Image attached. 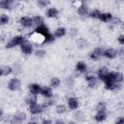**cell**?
Returning <instances> with one entry per match:
<instances>
[{
	"mask_svg": "<svg viewBox=\"0 0 124 124\" xmlns=\"http://www.w3.org/2000/svg\"><path fill=\"white\" fill-rule=\"evenodd\" d=\"M25 43V38L23 36H16L12 39V41L10 43L7 44V47H14L16 46H18V45H22Z\"/></svg>",
	"mask_w": 124,
	"mask_h": 124,
	"instance_id": "obj_1",
	"label": "cell"
},
{
	"mask_svg": "<svg viewBox=\"0 0 124 124\" xmlns=\"http://www.w3.org/2000/svg\"><path fill=\"white\" fill-rule=\"evenodd\" d=\"M8 87L10 90L12 91H16L20 88V81L17 79V78H12L10 81H9V84H8Z\"/></svg>",
	"mask_w": 124,
	"mask_h": 124,
	"instance_id": "obj_2",
	"label": "cell"
},
{
	"mask_svg": "<svg viewBox=\"0 0 124 124\" xmlns=\"http://www.w3.org/2000/svg\"><path fill=\"white\" fill-rule=\"evenodd\" d=\"M34 33L39 34V35L45 37V36H46V35L49 33V31H48V28H47L46 26H45L44 24H42V25H39V26L35 29V32H34Z\"/></svg>",
	"mask_w": 124,
	"mask_h": 124,
	"instance_id": "obj_3",
	"label": "cell"
},
{
	"mask_svg": "<svg viewBox=\"0 0 124 124\" xmlns=\"http://www.w3.org/2000/svg\"><path fill=\"white\" fill-rule=\"evenodd\" d=\"M103 55L106 56V57H108V58H109V59H113V58L116 57L117 52H116L113 48H108V49H106V50L103 52Z\"/></svg>",
	"mask_w": 124,
	"mask_h": 124,
	"instance_id": "obj_4",
	"label": "cell"
},
{
	"mask_svg": "<svg viewBox=\"0 0 124 124\" xmlns=\"http://www.w3.org/2000/svg\"><path fill=\"white\" fill-rule=\"evenodd\" d=\"M19 22H20V24H21L22 26H24V27H31L32 24H33V20H32L30 17H27V16L21 17L20 20H19Z\"/></svg>",
	"mask_w": 124,
	"mask_h": 124,
	"instance_id": "obj_5",
	"label": "cell"
},
{
	"mask_svg": "<svg viewBox=\"0 0 124 124\" xmlns=\"http://www.w3.org/2000/svg\"><path fill=\"white\" fill-rule=\"evenodd\" d=\"M29 110H30V112L33 113V114H38V113L42 112L43 108H42V106H40V105H38V104H35V105H31V106L29 107Z\"/></svg>",
	"mask_w": 124,
	"mask_h": 124,
	"instance_id": "obj_6",
	"label": "cell"
},
{
	"mask_svg": "<svg viewBox=\"0 0 124 124\" xmlns=\"http://www.w3.org/2000/svg\"><path fill=\"white\" fill-rule=\"evenodd\" d=\"M98 19H100V20H102L104 22H108V21H110L112 19V15L109 14V13H101V15H100Z\"/></svg>",
	"mask_w": 124,
	"mask_h": 124,
	"instance_id": "obj_7",
	"label": "cell"
},
{
	"mask_svg": "<svg viewBox=\"0 0 124 124\" xmlns=\"http://www.w3.org/2000/svg\"><path fill=\"white\" fill-rule=\"evenodd\" d=\"M32 46L30 45V44H28V43H24V44H22L21 45V51L23 52V53H25V54H30L31 52H32Z\"/></svg>",
	"mask_w": 124,
	"mask_h": 124,
	"instance_id": "obj_8",
	"label": "cell"
},
{
	"mask_svg": "<svg viewBox=\"0 0 124 124\" xmlns=\"http://www.w3.org/2000/svg\"><path fill=\"white\" fill-rule=\"evenodd\" d=\"M85 78H86V80L88 82V85L90 87H93V86H95L97 84V79L93 75H87Z\"/></svg>",
	"mask_w": 124,
	"mask_h": 124,
	"instance_id": "obj_9",
	"label": "cell"
},
{
	"mask_svg": "<svg viewBox=\"0 0 124 124\" xmlns=\"http://www.w3.org/2000/svg\"><path fill=\"white\" fill-rule=\"evenodd\" d=\"M68 105L71 109H76L78 107V101L76 98H70L68 100Z\"/></svg>",
	"mask_w": 124,
	"mask_h": 124,
	"instance_id": "obj_10",
	"label": "cell"
},
{
	"mask_svg": "<svg viewBox=\"0 0 124 124\" xmlns=\"http://www.w3.org/2000/svg\"><path fill=\"white\" fill-rule=\"evenodd\" d=\"M25 113L23 112H17L16 115H15V118H14V121H12V123H19L21 121H23L25 119Z\"/></svg>",
	"mask_w": 124,
	"mask_h": 124,
	"instance_id": "obj_11",
	"label": "cell"
},
{
	"mask_svg": "<svg viewBox=\"0 0 124 124\" xmlns=\"http://www.w3.org/2000/svg\"><path fill=\"white\" fill-rule=\"evenodd\" d=\"M41 89H42V88L40 87L39 84L33 83V84L30 85V91H31V93H32L33 95H37V94L41 93Z\"/></svg>",
	"mask_w": 124,
	"mask_h": 124,
	"instance_id": "obj_12",
	"label": "cell"
},
{
	"mask_svg": "<svg viewBox=\"0 0 124 124\" xmlns=\"http://www.w3.org/2000/svg\"><path fill=\"white\" fill-rule=\"evenodd\" d=\"M41 94L43 96L46 97V98H49V97L52 96V91H51V89L49 87H46H46H44V88L41 89Z\"/></svg>",
	"mask_w": 124,
	"mask_h": 124,
	"instance_id": "obj_13",
	"label": "cell"
},
{
	"mask_svg": "<svg viewBox=\"0 0 124 124\" xmlns=\"http://www.w3.org/2000/svg\"><path fill=\"white\" fill-rule=\"evenodd\" d=\"M107 118V114L105 111H98V113L95 115V120L98 122H102Z\"/></svg>",
	"mask_w": 124,
	"mask_h": 124,
	"instance_id": "obj_14",
	"label": "cell"
},
{
	"mask_svg": "<svg viewBox=\"0 0 124 124\" xmlns=\"http://www.w3.org/2000/svg\"><path fill=\"white\" fill-rule=\"evenodd\" d=\"M108 69H107L106 67L101 68V69L98 71V77H99V78H101L102 80H104V78H106V76L108 75Z\"/></svg>",
	"mask_w": 124,
	"mask_h": 124,
	"instance_id": "obj_15",
	"label": "cell"
},
{
	"mask_svg": "<svg viewBox=\"0 0 124 124\" xmlns=\"http://www.w3.org/2000/svg\"><path fill=\"white\" fill-rule=\"evenodd\" d=\"M12 69L8 66H1L0 67V74L1 76H8L9 74H11Z\"/></svg>",
	"mask_w": 124,
	"mask_h": 124,
	"instance_id": "obj_16",
	"label": "cell"
},
{
	"mask_svg": "<svg viewBox=\"0 0 124 124\" xmlns=\"http://www.w3.org/2000/svg\"><path fill=\"white\" fill-rule=\"evenodd\" d=\"M76 69H77L78 72L83 73V72L86 71V65H85L82 61H79V62H78V64H77V66H76Z\"/></svg>",
	"mask_w": 124,
	"mask_h": 124,
	"instance_id": "obj_17",
	"label": "cell"
},
{
	"mask_svg": "<svg viewBox=\"0 0 124 124\" xmlns=\"http://www.w3.org/2000/svg\"><path fill=\"white\" fill-rule=\"evenodd\" d=\"M57 15H58V11L55 8H50L46 12V16L48 17H55V16H57Z\"/></svg>",
	"mask_w": 124,
	"mask_h": 124,
	"instance_id": "obj_18",
	"label": "cell"
},
{
	"mask_svg": "<svg viewBox=\"0 0 124 124\" xmlns=\"http://www.w3.org/2000/svg\"><path fill=\"white\" fill-rule=\"evenodd\" d=\"M11 5H12V1H9V0H4L0 2V8L2 9H10Z\"/></svg>",
	"mask_w": 124,
	"mask_h": 124,
	"instance_id": "obj_19",
	"label": "cell"
},
{
	"mask_svg": "<svg viewBox=\"0 0 124 124\" xmlns=\"http://www.w3.org/2000/svg\"><path fill=\"white\" fill-rule=\"evenodd\" d=\"M65 33H66V29L63 28V27L57 28V29L55 30V32H54V34H55L56 37H62V36L65 35Z\"/></svg>",
	"mask_w": 124,
	"mask_h": 124,
	"instance_id": "obj_20",
	"label": "cell"
},
{
	"mask_svg": "<svg viewBox=\"0 0 124 124\" xmlns=\"http://www.w3.org/2000/svg\"><path fill=\"white\" fill-rule=\"evenodd\" d=\"M32 20H33V23L37 24L38 26H39V25H42V24H43V22H44V19H43V17H41V16H35V17H34Z\"/></svg>",
	"mask_w": 124,
	"mask_h": 124,
	"instance_id": "obj_21",
	"label": "cell"
},
{
	"mask_svg": "<svg viewBox=\"0 0 124 124\" xmlns=\"http://www.w3.org/2000/svg\"><path fill=\"white\" fill-rule=\"evenodd\" d=\"M78 14H79V15H81V16H83V15L87 14V8H86V6H84L83 4H81V5H80V7H78Z\"/></svg>",
	"mask_w": 124,
	"mask_h": 124,
	"instance_id": "obj_22",
	"label": "cell"
},
{
	"mask_svg": "<svg viewBox=\"0 0 124 124\" xmlns=\"http://www.w3.org/2000/svg\"><path fill=\"white\" fill-rule=\"evenodd\" d=\"M26 102L29 104V106L35 105V104H37V99H36L35 96H30V97H28V98L26 99Z\"/></svg>",
	"mask_w": 124,
	"mask_h": 124,
	"instance_id": "obj_23",
	"label": "cell"
},
{
	"mask_svg": "<svg viewBox=\"0 0 124 124\" xmlns=\"http://www.w3.org/2000/svg\"><path fill=\"white\" fill-rule=\"evenodd\" d=\"M56 111H57L59 114H62V113H64V112L66 111V107H65L64 105H58V106L56 107Z\"/></svg>",
	"mask_w": 124,
	"mask_h": 124,
	"instance_id": "obj_24",
	"label": "cell"
},
{
	"mask_svg": "<svg viewBox=\"0 0 124 124\" xmlns=\"http://www.w3.org/2000/svg\"><path fill=\"white\" fill-rule=\"evenodd\" d=\"M50 83H51V85H52L53 87H57V86L60 85V80H59V78H52L51 80H50Z\"/></svg>",
	"mask_w": 124,
	"mask_h": 124,
	"instance_id": "obj_25",
	"label": "cell"
},
{
	"mask_svg": "<svg viewBox=\"0 0 124 124\" xmlns=\"http://www.w3.org/2000/svg\"><path fill=\"white\" fill-rule=\"evenodd\" d=\"M8 21H9V17L7 15H2L0 16V24H2V25L6 24V23H8Z\"/></svg>",
	"mask_w": 124,
	"mask_h": 124,
	"instance_id": "obj_26",
	"label": "cell"
},
{
	"mask_svg": "<svg viewBox=\"0 0 124 124\" xmlns=\"http://www.w3.org/2000/svg\"><path fill=\"white\" fill-rule=\"evenodd\" d=\"M54 40V37L50 34V33H48L46 36H45L44 37V43H48V42H52Z\"/></svg>",
	"mask_w": 124,
	"mask_h": 124,
	"instance_id": "obj_27",
	"label": "cell"
},
{
	"mask_svg": "<svg viewBox=\"0 0 124 124\" xmlns=\"http://www.w3.org/2000/svg\"><path fill=\"white\" fill-rule=\"evenodd\" d=\"M100 15H101V12L98 11V10H94V11H92L90 13V16L91 17H94V18H99Z\"/></svg>",
	"mask_w": 124,
	"mask_h": 124,
	"instance_id": "obj_28",
	"label": "cell"
},
{
	"mask_svg": "<svg viewBox=\"0 0 124 124\" xmlns=\"http://www.w3.org/2000/svg\"><path fill=\"white\" fill-rule=\"evenodd\" d=\"M106 88L108 90H114L116 88V83H112V82H107L106 83Z\"/></svg>",
	"mask_w": 124,
	"mask_h": 124,
	"instance_id": "obj_29",
	"label": "cell"
},
{
	"mask_svg": "<svg viewBox=\"0 0 124 124\" xmlns=\"http://www.w3.org/2000/svg\"><path fill=\"white\" fill-rule=\"evenodd\" d=\"M105 108H106V106H105L104 103H100V104L97 106V109H98V111H104Z\"/></svg>",
	"mask_w": 124,
	"mask_h": 124,
	"instance_id": "obj_30",
	"label": "cell"
},
{
	"mask_svg": "<svg viewBox=\"0 0 124 124\" xmlns=\"http://www.w3.org/2000/svg\"><path fill=\"white\" fill-rule=\"evenodd\" d=\"M45 54H46V52L44 50H37L36 51V55L37 56H44Z\"/></svg>",
	"mask_w": 124,
	"mask_h": 124,
	"instance_id": "obj_31",
	"label": "cell"
},
{
	"mask_svg": "<svg viewBox=\"0 0 124 124\" xmlns=\"http://www.w3.org/2000/svg\"><path fill=\"white\" fill-rule=\"evenodd\" d=\"M118 42L121 44V45H124V36L123 35H120L118 37Z\"/></svg>",
	"mask_w": 124,
	"mask_h": 124,
	"instance_id": "obj_32",
	"label": "cell"
},
{
	"mask_svg": "<svg viewBox=\"0 0 124 124\" xmlns=\"http://www.w3.org/2000/svg\"><path fill=\"white\" fill-rule=\"evenodd\" d=\"M116 124H124V118L123 117H119L116 120Z\"/></svg>",
	"mask_w": 124,
	"mask_h": 124,
	"instance_id": "obj_33",
	"label": "cell"
},
{
	"mask_svg": "<svg viewBox=\"0 0 124 124\" xmlns=\"http://www.w3.org/2000/svg\"><path fill=\"white\" fill-rule=\"evenodd\" d=\"M38 3H39V5H41V6H46L49 2H48V1H39Z\"/></svg>",
	"mask_w": 124,
	"mask_h": 124,
	"instance_id": "obj_34",
	"label": "cell"
},
{
	"mask_svg": "<svg viewBox=\"0 0 124 124\" xmlns=\"http://www.w3.org/2000/svg\"><path fill=\"white\" fill-rule=\"evenodd\" d=\"M55 124H65V123H64L62 120H57V121L55 122Z\"/></svg>",
	"mask_w": 124,
	"mask_h": 124,
	"instance_id": "obj_35",
	"label": "cell"
},
{
	"mask_svg": "<svg viewBox=\"0 0 124 124\" xmlns=\"http://www.w3.org/2000/svg\"><path fill=\"white\" fill-rule=\"evenodd\" d=\"M43 124H51V122H50L49 120H45V121L43 122Z\"/></svg>",
	"mask_w": 124,
	"mask_h": 124,
	"instance_id": "obj_36",
	"label": "cell"
},
{
	"mask_svg": "<svg viewBox=\"0 0 124 124\" xmlns=\"http://www.w3.org/2000/svg\"><path fill=\"white\" fill-rule=\"evenodd\" d=\"M68 124H75V123H74V122H69Z\"/></svg>",
	"mask_w": 124,
	"mask_h": 124,
	"instance_id": "obj_37",
	"label": "cell"
},
{
	"mask_svg": "<svg viewBox=\"0 0 124 124\" xmlns=\"http://www.w3.org/2000/svg\"><path fill=\"white\" fill-rule=\"evenodd\" d=\"M29 124H37V123H34V122H32V123H29Z\"/></svg>",
	"mask_w": 124,
	"mask_h": 124,
	"instance_id": "obj_38",
	"label": "cell"
},
{
	"mask_svg": "<svg viewBox=\"0 0 124 124\" xmlns=\"http://www.w3.org/2000/svg\"><path fill=\"white\" fill-rule=\"evenodd\" d=\"M0 116H1V111H0Z\"/></svg>",
	"mask_w": 124,
	"mask_h": 124,
	"instance_id": "obj_39",
	"label": "cell"
}]
</instances>
